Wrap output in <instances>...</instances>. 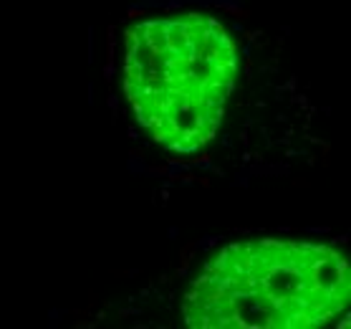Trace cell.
Returning <instances> with one entry per match:
<instances>
[{
  "label": "cell",
  "mask_w": 351,
  "mask_h": 329,
  "mask_svg": "<svg viewBox=\"0 0 351 329\" xmlns=\"http://www.w3.org/2000/svg\"><path fill=\"white\" fill-rule=\"evenodd\" d=\"M238 76V49L202 13L149 18L124 38V91L157 145L190 155L213 142Z\"/></svg>",
  "instance_id": "2"
},
{
  "label": "cell",
  "mask_w": 351,
  "mask_h": 329,
  "mask_svg": "<svg viewBox=\"0 0 351 329\" xmlns=\"http://www.w3.org/2000/svg\"><path fill=\"white\" fill-rule=\"evenodd\" d=\"M351 271L331 246L240 241L192 279L182 319L195 329H313L349 309Z\"/></svg>",
  "instance_id": "1"
}]
</instances>
